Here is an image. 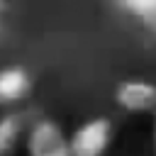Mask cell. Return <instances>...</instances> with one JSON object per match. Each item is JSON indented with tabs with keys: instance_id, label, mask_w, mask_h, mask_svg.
Instances as JSON below:
<instances>
[{
	"instance_id": "obj_5",
	"label": "cell",
	"mask_w": 156,
	"mask_h": 156,
	"mask_svg": "<svg viewBox=\"0 0 156 156\" xmlns=\"http://www.w3.org/2000/svg\"><path fill=\"white\" fill-rule=\"evenodd\" d=\"M29 119L20 110H7L0 115V156H15L24 146Z\"/></svg>"
},
{
	"instance_id": "obj_7",
	"label": "cell",
	"mask_w": 156,
	"mask_h": 156,
	"mask_svg": "<svg viewBox=\"0 0 156 156\" xmlns=\"http://www.w3.org/2000/svg\"><path fill=\"white\" fill-rule=\"evenodd\" d=\"M154 151H156V124H154Z\"/></svg>"
},
{
	"instance_id": "obj_4",
	"label": "cell",
	"mask_w": 156,
	"mask_h": 156,
	"mask_svg": "<svg viewBox=\"0 0 156 156\" xmlns=\"http://www.w3.org/2000/svg\"><path fill=\"white\" fill-rule=\"evenodd\" d=\"M34 90L32 73L24 66H2L0 68V107H15L24 102Z\"/></svg>"
},
{
	"instance_id": "obj_1",
	"label": "cell",
	"mask_w": 156,
	"mask_h": 156,
	"mask_svg": "<svg viewBox=\"0 0 156 156\" xmlns=\"http://www.w3.org/2000/svg\"><path fill=\"white\" fill-rule=\"evenodd\" d=\"M27 156H73L68 146V134L51 117H39L29 122L24 134Z\"/></svg>"
},
{
	"instance_id": "obj_3",
	"label": "cell",
	"mask_w": 156,
	"mask_h": 156,
	"mask_svg": "<svg viewBox=\"0 0 156 156\" xmlns=\"http://www.w3.org/2000/svg\"><path fill=\"white\" fill-rule=\"evenodd\" d=\"M115 102L129 115L156 112V83L141 80V78L122 80L115 88Z\"/></svg>"
},
{
	"instance_id": "obj_8",
	"label": "cell",
	"mask_w": 156,
	"mask_h": 156,
	"mask_svg": "<svg viewBox=\"0 0 156 156\" xmlns=\"http://www.w3.org/2000/svg\"><path fill=\"white\" fill-rule=\"evenodd\" d=\"M5 5H7V0H0V10H5Z\"/></svg>"
},
{
	"instance_id": "obj_2",
	"label": "cell",
	"mask_w": 156,
	"mask_h": 156,
	"mask_svg": "<svg viewBox=\"0 0 156 156\" xmlns=\"http://www.w3.org/2000/svg\"><path fill=\"white\" fill-rule=\"evenodd\" d=\"M115 127L110 117H90L68 134L73 156H105L112 146Z\"/></svg>"
},
{
	"instance_id": "obj_6",
	"label": "cell",
	"mask_w": 156,
	"mask_h": 156,
	"mask_svg": "<svg viewBox=\"0 0 156 156\" xmlns=\"http://www.w3.org/2000/svg\"><path fill=\"white\" fill-rule=\"evenodd\" d=\"M127 15L139 20L146 29L156 32V0H115Z\"/></svg>"
}]
</instances>
